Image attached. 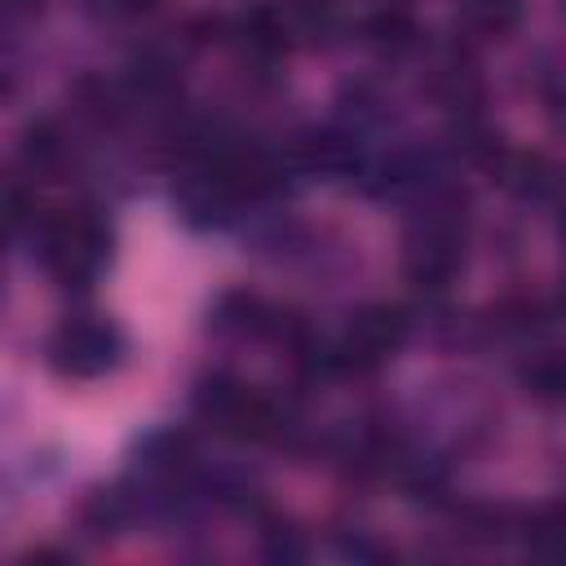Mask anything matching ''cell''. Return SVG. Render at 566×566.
Wrapping results in <instances>:
<instances>
[{
    "label": "cell",
    "instance_id": "6da1fadb",
    "mask_svg": "<svg viewBox=\"0 0 566 566\" xmlns=\"http://www.w3.org/2000/svg\"><path fill=\"white\" fill-rule=\"evenodd\" d=\"M195 416L234 442H283L296 429L287 402L261 394L230 371H212L195 385Z\"/></svg>",
    "mask_w": 566,
    "mask_h": 566
},
{
    "label": "cell",
    "instance_id": "7a4b0ae2",
    "mask_svg": "<svg viewBox=\"0 0 566 566\" xmlns=\"http://www.w3.org/2000/svg\"><path fill=\"white\" fill-rule=\"evenodd\" d=\"M35 248L44 270L62 287H93V279L106 265L111 252V230L93 208H62L35 221Z\"/></svg>",
    "mask_w": 566,
    "mask_h": 566
},
{
    "label": "cell",
    "instance_id": "3957f363",
    "mask_svg": "<svg viewBox=\"0 0 566 566\" xmlns=\"http://www.w3.org/2000/svg\"><path fill=\"white\" fill-rule=\"evenodd\" d=\"M44 358L62 380H102L124 363V332L111 318L75 314L49 336Z\"/></svg>",
    "mask_w": 566,
    "mask_h": 566
},
{
    "label": "cell",
    "instance_id": "277c9868",
    "mask_svg": "<svg viewBox=\"0 0 566 566\" xmlns=\"http://www.w3.org/2000/svg\"><path fill=\"white\" fill-rule=\"evenodd\" d=\"M407 336H411V314H407L402 305H389V301L363 305V310L349 318V327L340 332V340H332L340 376H349V371H354V376L376 371L380 363H389V358L407 345Z\"/></svg>",
    "mask_w": 566,
    "mask_h": 566
},
{
    "label": "cell",
    "instance_id": "5b68a950",
    "mask_svg": "<svg viewBox=\"0 0 566 566\" xmlns=\"http://www.w3.org/2000/svg\"><path fill=\"white\" fill-rule=\"evenodd\" d=\"M18 159H22V172L31 181H57L71 159H75V146H71V133L62 119H31L22 128V146H18Z\"/></svg>",
    "mask_w": 566,
    "mask_h": 566
},
{
    "label": "cell",
    "instance_id": "8992f818",
    "mask_svg": "<svg viewBox=\"0 0 566 566\" xmlns=\"http://www.w3.org/2000/svg\"><path fill=\"white\" fill-rule=\"evenodd\" d=\"M420 22L411 18V9H402V4H380V9H371L367 18H363V44L376 53V57H389V62H398V57H411L416 49H420Z\"/></svg>",
    "mask_w": 566,
    "mask_h": 566
},
{
    "label": "cell",
    "instance_id": "52a82bcc",
    "mask_svg": "<svg viewBox=\"0 0 566 566\" xmlns=\"http://www.w3.org/2000/svg\"><path fill=\"white\" fill-rule=\"evenodd\" d=\"M526 4L522 0H464L460 22L473 40H509L522 27Z\"/></svg>",
    "mask_w": 566,
    "mask_h": 566
},
{
    "label": "cell",
    "instance_id": "ba28073f",
    "mask_svg": "<svg viewBox=\"0 0 566 566\" xmlns=\"http://www.w3.org/2000/svg\"><path fill=\"white\" fill-rule=\"evenodd\" d=\"M35 199H31V186L27 181H13V177H0V243L4 239H18V234H31L35 230Z\"/></svg>",
    "mask_w": 566,
    "mask_h": 566
},
{
    "label": "cell",
    "instance_id": "9c48e42d",
    "mask_svg": "<svg viewBox=\"0 0 566 566\" xmlns=\"http://www.w3.org/2000/svg\"><path fill=\"white\" fill-rule=\"evenodd\" d=\"M522 389L535 398V402H544V407H553L557 398H562V385H566V371H562V358L557 354H548V349H535L526 363H522Z\"/></svg>",
    "mask_w": 566,
    "mask_h": 566
},
{
    "label": "cell",
    "instance_id": "30bf717a",
    "mask_svg": "<svg viewBox=\"0 0 566 566\" xmlns=\"http://www.w3.org/2000/svg\"><path fill=\"white\" fill-rule=\"evenodd\" d=\"M261 553H265L270 562H301V557L310 553V544H305V535H301L292 522H265V531H261Z\"/></svg>",
    "mask_w": 566,
    "mask_h": 566
},
{
    "label": "cell",
    "instance_id": "8fae6325",
    "mask_svg": "<svg viewBox=\"0 0 566 566\" xmlns=\"http://www.w3.org/2000/svg\"><path fill=\"white\" fill-rule=\"evenodd\" d=\"M102 4H106L111 18H142V13H150L159 0H102Z\"/></svg>",
    "mask_w": 566,
    "mask_h": 566
}]
</instances>
